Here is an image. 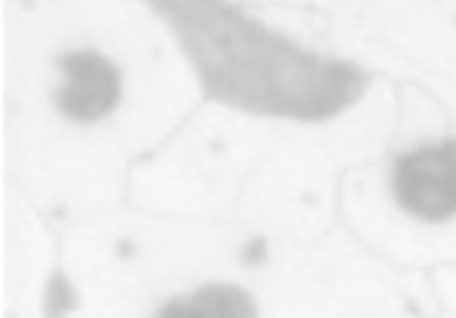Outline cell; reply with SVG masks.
I'll list each match as a JSON object with an SVG mask.
<instances>
[{"label":"cell","instance_id":"cell-1","mask_svg":"<svg viewBox=\"0 0 456 318\" xmlns=\"http://www.w3.org/2000/svg\"><path fill=\"white\" fill-rule=\"evenodd\" d=\"M394 194L403 210L425 222L456 216V140L400 156L394 166Z\"/></svg>","mask_w":456,"mask_h":318},{"label":"cell","instance_id":"cell-2","mask_svg":"<svg viewBox=\"0 0 456 318\" xmlns=\"http://www.w3.org/2000/svg\"><path fill=\"white\" fill-rule=\"evenodd\" d=\"M60 66H63L66 76L60 107H63L66 115L94 122L116 107V100H119V72L110 60L97 57V53H66Z\"/></svg>","mask_w":456,"mask_h":318}]
</instances>
